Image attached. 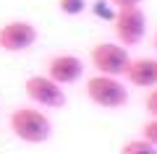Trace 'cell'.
<instances>
[{
  "mask_svg": "<svg viewBox=\"0 0 157 154\" xmlns=\"http://www.w3.org/2000/svg\"><path fill=\"white\" fill-rule=\"evenodd\" d=\"M8 126H11L13 136L24 144H45L52 138V120L47 118V112H42L34 105H21L11 112L8 118Z\"/></svg>",
  "mask_w": 157,
  "mask_h": 154,
  "instance_id": "obj_1",
  "label": "cell"
},
{
  "mask_svg": "<svg viewBox=\"0 0 157 154\" xmlns=\"http://www.w3.org/2000/svg\"><path fill=\"white\" fill-rule=\"evenodd\" d=\"M84 94L92 105H97L100 110H123L131 99L128 86H126L123 78L105 76V73L89 76V81L84 84Z\"/></svg>",
  "mask_w": 157,
  "mask_h": 154,
  "instance_id": "obj_2",
  "label": "cell"
},
{
  "mask_svg": "<svg viewBox=\"0 0 157 154\" xmlns=\"http://www.w3.org/2000/svg\"><path fill=\"white\" fill-rule=\"evenodd\" d=\"M24 92L32 99V105L39 110H60L66 107V86H60L58 81H52L47 73H34L24 81Z\"/></svg>",
  "mask_w": 157,
  "mask_h": 154,
  "instance_id": "obj_3",
  "label": "cell"
},
{
  "mask_svg": "<svg viewBox=\"0 0 157 154\" xmlns=\"http://www.w3.org/2000/svg\"><path fill=\"white\" fill-rule=\"evenodd\" d=\"M89 60H92V66H94L97 73L123 78L126 68L131 63V52L121 42H97L92 47V52H89Z\"/></svg>",
  "mask_w": 157,
  "mask_h": 154,
  "instance_id": "obj_4",
  "label": "cell"
},
{
  "mask_svg": "<svg viewBox=\"0 0 157 154\" xmlns=\"http://www.w3.org/2000/svg\"><path fill=\"white\" fill-rule=\"evenodd\" d=\"M113 32H115V42H121L123 47H136V44L144 42V37H147V13L141 11V6L115 11Z\"/></svg>",
  "mask_w": 157,
  "mask_h": 154,
  "instance_id": "obj_5",
  "label": "cell"
},
{
  "mask_svg": "<svg viewBox=\"0 0 157 154\" xmlns=\"http://www.w3.org/2000/svg\"><path fill=\"white\" fill-rule=\"evenodd\" d=\"M39 32L32 21L26 18H13V21H6L0 26V50L3 52H26L37 44Z\"/></svg>",
  "mask_w": 157,
  "mask_h": 154,
  "instance_id": "obj_6",
  "label": "cell"
},
{
  "mask_svg": "<svg viewBox=\"0 0 157 154\" xmlns=\"http://www.w3.org/2000/svg\"><path fill=\"white\" fill-rule=\"evenodd\" d=\"M84 60L78 55H73V52H58V55H52L50 60H47V76L52 78V81H58L60 86H73V84H78L81 78H84Z\"/></svg>",
  "mask_w": 157,
  "mask_h": 154,
  "instance_id": "obj_7",
  "label": "cell"
},
{
  "mask_svg": "<svg viewBox=\"0 0 157 154\" xmlns=\"http://www.w3.org/2000/svg\"><path fill=\"white\" fill-rule=\"evenodd\" d=\"M123 78L136 89L157 86V58H131Z\"/></svg>",
  "mask_w": 157,
  "mask_h": 154,
  "instance_id": "obj_8",
  "label": "cell"
},
{
  "mask_svg": "<svg viewBox=\"0 0 157 154\" xmlns=\"http://www.w3.org/2000/svg\"><path fill=\"white\" fill-rule=\"evenodd\" d=\"M121 154H157V146L139 136V138H128V141L121 144Z\"/></svg>",
  "mask_w": 157,
  "mask_h": 154,
  "instance_id": "obj_9",
  "label": "cell"
},
{
  "mask_svg": "<svg viewBox=\"0 0 157 154\" xmlns=\"http://www.w3.org/2000/svg\"><path fill=\"white\" fill-rule=\"evenodd\" d=\"M89 8V3L86 0H58V11L63 13V16H81V13Z\"/></svg>",
  "mask_w": 157,
  "mask_h": 154,
  "instance_id": "obj_10",
  "label": "cell"
},
{
  "mask_svg": "<svg viewBox=\"0 0 157 154\" xmlns=\"http://www.w3.org/2000/svg\"><path fill=\"white\" fill-rule=\"evenodd\" d=\"M89 8H92L100 18H105V21H113V18H115V8H113L110 0H97V3H92Z\"/></svg>",
  "mask_w": 157,
  "mask_h": 154,
  "instance_id": "obj_11",
  "label": "cell"
},
{
  "mask_svg": "<svg viewBox=\"0 0 157 154\" xmlns=\"http://www.w3.org/2000/svg\"><path fill=\"white\" fill-rule=\"evenodd\" d=\"M144 110L149 118H157V86L147 89V97H144Z\"/></svg>",
  "mask_w": 157,
  "mask_h": 154,
  "instance_id": "obj_12",
  "label": "cell"
},
{
  "mask_svg": "<svg viewBox=\"0 0 157 154\" xmlns=\"http://www.w3.org/2000/svg\"><path fill=\"white\" fill-rule=\"evenodd\" d=\"M141 138H147L149 144L157 146V118H149V120L141 126Z\"/></svg>",
  "mask_w": 157,
  "mask_h": 154,
  "instance_id": "obj_13",
  "label": "cell"
},
{
  "mask_svg": "<svg viewBox=\"0 0 157 154\" xmlns=\"http://www.w3.org/2000/svg\"><path fill=\"white\" fill-rule=\"evenodd\" d=\"M110 3H113L115 11H121V8H139L144 0H110Z\"/></svg>",
  "mask_w": 157,
  "mask_h": 154,
  "instance_id": "obj_14",
  "label": "cell"
},
{
  "mask_svg": "<svg viewBox=\"0 0 157 154\" xmlns=\"http://www.w3.org/2000/svg\"><path fill=\"white\" fill-rule=\"evenodd\" d=\"M152 44H155V50H157V32H155V37H152Z\"/></svg>",
  "mask_w": 157,
  "mask_h": 154,
  "instance_id": "obj_15",
  "label": "cell"
}]
</instances>
